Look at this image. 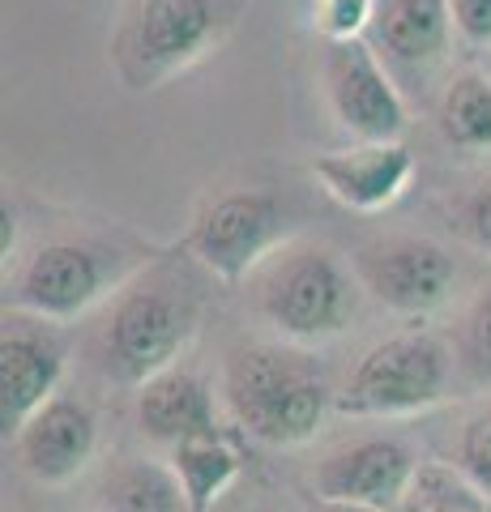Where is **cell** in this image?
<instances>
[{
	"label": "cell",
	"mask_w": 491,
	"mask_h": 512,
	"mask_svg": "<svg viewBox=\"0 0 491 512\" xmlns=\"http://www.w3.org/2000/svg\"><path fill=\"white\" fill-rule=\"evenodd\" d=\"M0 222H5V239H0V252H13V239H18V218H13V210H9V201L0 205Z\"/></svg>",
	"instance_id": "26"
},
{
	"label": "cell",
	"mask_w": 491,
	"mask_h": 512,
	"mask_svg": "<svg viewBox=\"0 0 491 512\" xmlns=\"http://www.w3.org/2000/svg\"><path fill=\"white\" fill-rule=\"evenodd\" d=\"M410 512H483L479 500H436V504H415Z\"/></svg>",
	"instance_id": "25"
},
{
	"label": "cell",
	"mask_w": 491,
	"mask_h": 512,
	"mask_svg": "<svg viewBox=\"0 0 491 512\" xmlns=\"http://www.w3.org/2000/svg\"><path fill=\"white\" fill-rule=\"evenodd\" d=\"M291 235L287 201L269 188H231L197 214L184 248L223 282H244L269 252H282Z\"/></svg>",
	"instance_id": "5"
},
{
	"label": "cell",
	"mask_w": 491,
	"mask_h": 512,
	"mask_svg": "<svg viewBox=\"0 0 491 512\" xmlns=\"http://www.w3.org/2000/svg\"><path fill=\"white\" fill-rule=\"evenodd\" d=\"M197 333V303L188 291L163 282L129 286L120 291L116 303L107 308L99 346H103V367L116 380L141 389L150 376L176 367L180 350Z\"/></svg>",
	"instance_id": "4"
},
{
	"label": "cell",
	"mask_w": 491,
	"mask_h": 512,
	"mask_svg": "<svg viewBox=\"0 0 491 512\" xmlns=\"http://www.w3.org/2000/svg\"><path fill=\"white\" fill-rule=\"evenodd\" d=\"M457 363L474 384H487L491 389V291H483L474 299V308L462 320V333H457Z\"/></svg>",
	"instance_id": "19"
},
{
	"label": "cell",
	"mask_w": 491,
	"mask_h": 512,
	"mask_svg": "<svg viewBox=\"0 0 491 512\" xmlns=\"http://www.w3.org/2000/svg\"><path fill=\"white\" fill-rule=\"evenodd\" d=\"M112 286H116V261L107 256V248L60 239V244L39 248L18 269L9 303L13 312L65 325V320L90 312Z\"/></svg>",
	"instance_id": "6"
},
{
	"label": "cell",
	"mask_w": 491,
	"mask_h": 512,
	"mask_svg": "<svg viewBox=\"0 0 491 512\" xmlns=\"http://www.w3.org/2000/svg\"><path fill=\"white\" fill-rule=\"evenodd\" d=\"M440 128L462 150H491V77L457 73L440 99Z\"/></svg>",
	"instance_id": "18"
},
{
	"label": "cell",
	"mask_w": 491,
	"mask_h": 512,
	"mask_svg": "<svg viewBox=\"0 0 491 512\" xmlns=\"http://www.w3.org/2000/svg\"><path fill=\"white\" fill-rule=\"evenodd\" d=\"M470 239L483 252H491V188H483L479 197L470 201Z\"/></svg>",
	"instance_id": "23"
},
{
	"label": "cell",
	"mask_w": 491,
	"mask_h": 512,
	"mask_svg": "<svg viewBox=\"0 0 491 512\" xmlns=\"http://www.w3.org/2000/svg\"><path fill=\"white\" fill-rule=\"evenodd\" d=\"M304 512H393V508H380V504H359V500H329V495H316L308 500Z\"/></svg>",
	"instance_id": "24"
},
{
	"label": "cell",
	"mask_w": 491,
	"mask_h": 512,
	"mask_svg": "<svg viewBox=\"0 0 491 512\" xmlns=\"http://www.w3.org/2000/svg\"><path fill=\"white\" fill-rule=\"evenodd\" d=\"M137 423L154 444H180L188 436H210L218 427L214 397L210 389L188 372V367H167V372L150 376L137 389Z\"/></svg>",
	"instance_id": "14"
},
{
	"label": "cell",
	"mask_w": 491,
	"mask_h": 512,
	"mask_svg": "<svg viewBox=\"0 0 491 512\" xmlns=\"http://www.w3.org/2000/svg\"><path fill=\"white\" fill-rule=\"evenodd\" d=\"M453 13L449 0H385L376 9V35L393 60L423 64L436 60L449 43Z\"/></svg>",
	"instance_id": "15"
},
{
	"label": "cell",
	"mask_w": 491,
	"mask_h": 512,
	"mask_svg": "<svg viewBox=\"0 0 491 512\" xmlns=\"http://www.w3.org/2000/svg\"><path fill=\"white\" fill-rule=\"evenodd\" d=\"M453 376L449 346L432 333H398L372 346L334 397L338 414L351 419H402L445 402Z\"/></svg>",
	"instance_id": "3"
},
{
	"label": "cell",
	"mask_w": 491,
	"mask_h": 512,
	"mask_svg": "<svg viewBox=\"0 0 491 512\" xmlns=\"http://www.w3.org/2000/svg\"><path fill=\"white\" fill-rule=\"evenodd\" d=\"M167 466L176 470L180 487L188 495L193 512H210L227 495V487L240 478V448L227 440V431H210V436H188L167 448Z\"/></svg>",
	"instance_id": "16"
},
{
	"label": "cell",
	"mask_w": 491,
	"mask_h": 512,
	"mask_svg": "<svg viewBox=\"0 0 491 512\" xmlns=\"http://www.w3.org/2000/svg\"><path fill=\"white\" fill-rule=\"evenodd\" d=\"M257 299L282 338L325 342L355 316V274L321 244H287L265 265Z\"/></svg>",
	"instance_id": "2"
},
{
	"label": "cell",
	"mask_w": 491,
	"mask_h": 512,
	"mask_svg": "<svg viewBox=\"0 0 491 512\" xmlns=\"http://www.w3.org/2000/svg\"><path fill=\"white\" fill-rule=\"evenodd\" d=\"M103 495L112 512H193L176 470L163 461H124L107 478Z\"/></svg>",
	"instance_id": "17"
},
{
	"label": "cell",
	"mask_w": 491,
	"mask_h": 512,
	"mask_svg": "<svg viewBox=\"0 0 491 512\" xmlns=\"http://www.w3.org/2000/svg\"><path fill=\"white\" fill-rule=\"evenodd\" d=\"M415 453L402 440L376 436L346 444L338 453H329L312 474L316 495L329 500H359V504H380L398 508L406 500L410 483H415Z\"/></svg>",
	"instance_id": "12"
},
{
	"label": "cell",
	"mask_w": 491,
	"mask_h": 512,
	"mask_svg": "<svg viewBox=\"0 0 491 512\" xmlns=\"http://www.w3.org/2000/svg\"><path fill=\"white\" fill-rule=\"evenodd\" d=\"M457 470L462 478L491 500V410L474 414V419L462 427V440H457Z\"/></svg>",
	"instance_id": "20"
},
{
	"label": "cell",
	"mask_w": 491,
	"mask_h": 512,
	"mask_svg": "<svg viewBox=\"0 0 491 512\" xmlns=\"http://www.w3.org/2000/svg\"><path fill=\"white\" fill-rule=\"evenodd\" d=\"M376 22V0H312V26L325 43L359 39Z\"/></svg>",
	"instance_id": "21"
},
{
	"label": "cell",
	"mask_w": 491,
	"mask_h": 512,
	"mask_svg": "<svg viewBox=\"0 0 491 512\" xmlns=\"http://www.w3.org/2000/svg\"><path fill=\"white\" fill-rule=\"evenodd\" d=\"M312 180L346 210L376 214L389 210L415 175V154L402 141H355L346 150H325L312 163Z\"/></svg>",
	"instance_id": "11"
},
{
	"label": "cell",
	"mask_w": 491,
	"mask_h": 512,
	"mask_svg": "<svg viewBox=\"0 0 491 512\" xmlns=\"http://www.w3.org/2000/svg\"><path fill=\"white\" fill-rule=\"evenodd\" d=\"M65 342L52 320L9 312L0 333V427L13 440L35 410H43L60 393L65 380Z\"/></svg>",
	"instance_id": "9"
},
{
	"label": "cell",
	"mask_w": 491,
	"mask_h": 512,
	"mask_svg": "<svg viewBox=\"0 0 491 512\" xmlns=\"http://www.w3.org/2000/svg\"><path fill=\"white\" fill-rule=\"evenodd\" d=\"M223 397L235 427L274 448L308 444L334 402L321 367L291 346L235 350L223 367Z\"/></svg>",
	"instance_id": "1"
},
{
	"label": "cell",
	"mask_w": 491,
	"mask_h": 512,
	"mask_svg": "<svg viewBox=\"0 0 491 512\" xmlns=\"http://www.w3.org/2000/svg\"><path fill=\"white\" fill-rule=\"evenodd\" d=\"M355 278L389 312L423 316L449 299L457 265L436 239L393 235L355 252Z\"/></svg>",
	"instance_id": "8"
},
{
	"label": "cell",
	"mask_w": 491,
	"mask_h": 512,
	"mask_svg": "<svg viewBox=\"0 0 491 512\" xmlns=\"http://www.w3.org/2000/svg\"><path fill=\"white\" fill-rule=\"evenodd\" d=\"M457 35L474 47H491V0H449Z\"/></svg>",
	"instance_id": "22"
},
{
	"label": "cell",
	"mask_w": 491,
	"mask_h": 512,
	"mask_svg": "<svg viewBox=\"0 0 491 512\" xmlns=\"http://www.w3.org/2000/svg\"><path fill=\"white\" fill-rule=\"evenodd\" d=\"M321 82L334 120L355 141H398L406 128V103L385 64L363 39H342L325 47Z\"/></svg>",
	"instance_id": "7"
},
{
	"label": "cell",
	"mask_w": 491,
	"mask_h": 512,
	"mask_svg": "<svg viewBox=\"0 0 491 512\" xmlns=\"http://www.w3.org/2000/svg\"><path fill=\"white\" fill-rule=\"evenodd\" d=\"M218 35L214 0H141L133 22V60L146 77H167L193 64Z\"/></svg>",
	"instance_id": "13"
},
{
	"label": "cell",
	"mask_w": 491,
	"mask_h": 512,
	"mask_svg": "<svg viewBox=\"0 0 491 512\" xmlns=\"http://www.w3.org/2000/svg\"><path fill=\"white\" fill-rule=\"evenodd\" d=\"M94 444H99V423H94L90 406L69 393H56L13 436V453H18V466L35 483L65 487L90 466Z\"/></svg>",
	"instance_id": "10"
}]
</instances>
